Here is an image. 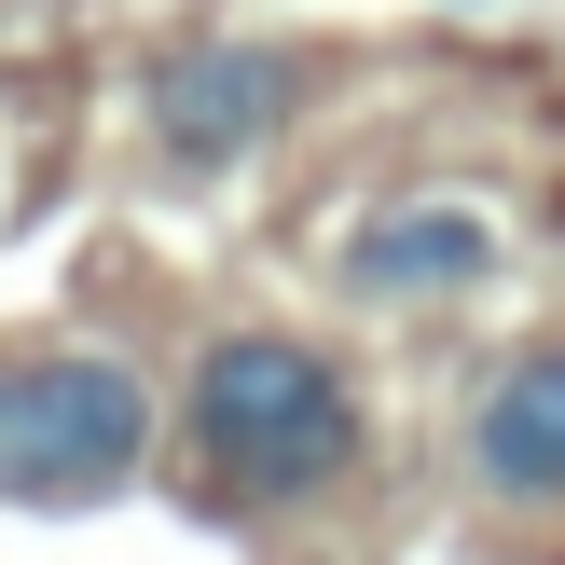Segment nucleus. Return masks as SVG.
Here are the masks:
<instances>
[{"instance_id":"1","label":"nucleus","mask_w":565,"mask_h":565,"mask_svg":"<svg viewBox=\"0 0 565 565\" xmlns=\"http://www.w3.org/2000/svg\"><path fill=\"white\" fill-rule=\"evenodd\" d=\"M193 469H207L221 497H248V511H290V497L345 483L359 456V401L345 373H331L318 345H290V331H221L207 359H193Z\"/></svg>"},{"instance_id":"2","label":"nucleus","mask_w":565,"mask_h":565,"mask_svg":"<svg viewBox=\"0 0 565 565\" xmlns=\"http://www.w3.org/2000/svg\"><path fill=\"white\" fill-rule=\"evenodd\" d=\"M152 456V386L97 345H0V497L83 511L125 497Z\"/></svg>"},{"instance_id":"3","label":"nucleus","mask_w":565,"mask_h":565,"mask_svg":"<svg viewBox=\"0 0 565 565\" xmlns=\"http://www.w3.org/2000/svg\"><path fill=\"white\" fill-rule=\"evenodd\" d=\"M290 97H303V70L276 42H180L152 70V125H166V152L180 166H235V152H263L276 125H290Z\"/></svg>"},{"instance_id":"4","label":"nucleus","mask_w":565,"mask_h":565,"mask_svg":"<svg viewBox=\"0 0 565 565\" xmlns=\"http://www.w3.org/2000/svg\"><path fill=\"white\" fill-rule=\"evenodd\" d=\"M469 483L511 511H565V345H524L469 401Z\"/></svg>"},{"instance_id":"5","label":"nucleus","mask_w":565,"mask_h":565,"mask_svg":"<svg viewBox=\"0 0 565 565\" xmlns=\"http://www.w3.org/2000/svg\"><path fill=\"white\" fill-rule=\"evenodd\" d=\"M483 263H497V221L483 207H386L373 235H359V290H373V303H441V290H469Z\"/></svg>"}]
</instances>
